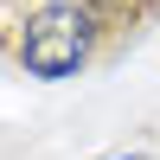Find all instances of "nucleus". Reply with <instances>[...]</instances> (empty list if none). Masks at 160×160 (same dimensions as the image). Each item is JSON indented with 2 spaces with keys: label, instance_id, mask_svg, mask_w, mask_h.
I'll return each mask as SVG.
<instances>
[{
  "label": "nucleus",
  "instance_id": "f257e3e1",
  "mask_svg": "<svg viewBox=\"0 0 160 160\" xmlns=\"http://www.w3.org/2000/svg\"><path fill=\"white\" fill-rule=\"evenodd\" d=\"M90 32H96V26H90L83 7H45V13H32V26H26L19 58H26L32 77L58 83V77H71L77 64L90 58Z\"/></svg>",
  "mask_w": 160,
  "mask_h": 160
},
{
  "label": "nucleus",
  "instance_id": "f03ea898",
  "mask_svg": "<svg viewBox=\"0 0 160 160\" xmlns=\"http://www.w3.org/2000/svg\"><path fill=\"white\" fill-rule=\"evenodd\" d=\"M102 160H122V154H102Z\"/></svg>",
  "mask_w": 160,
  "mask_h": 160
}]
</instances>
